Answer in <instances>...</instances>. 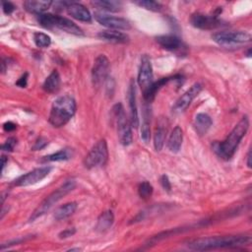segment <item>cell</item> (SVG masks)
I'll return each mask as SVG.
<instances>
[{
	"mask_svg": "<svg viewBox=\"0 0 252 252\" xmlns=\"http://www.w3.org/2000/svg\"><path fill=\"white\" fill-rule=\"evenodd\" d=\"M251 242V236L246 234L211 236L192 239L187 242L188 248L197 251H207L219 248H236Z\"/></svg>",
	"mask_w": 252,
	"mask_h": 252,
	"instance_id": "cell-1",
	"label": "cell"
},
{
	"mask_svg": "<svg viewBox=\"0 0 252 252\" xmlns=\"http://www.w3.org/2000/svg\"><path fill=\"white\" fill-rule=\"evenodd\" d=\"M249 128V119L243 116L241 120L234 126L228 136L220 143L216 142L213 145L214 152L223 159H229L234 155L240 141L245 136Z\"/></svg>",
	"mask_w": 252,
	"mask_h": 252,
	"instance_id": "cell-2",
	"label": "cell"
},
{
	"mask_svg": "<svg viewBox=\"0 0 252 252\" xmlns=\"http://www.w3.org/2000/svg\"><path fill=\"white\" fill-rule=\"evenodd\" d=\"M76 109V101L71 95L59 96L52 103L48 121L53 127L64 126L74 116Z\"/></svg>",
	"mask_w": 252,
	"mask_h": 252,
	"instance_id": "cell-3",
	"label": "cell"
},
{
	"mask_svg": "<svg viewBox=\"0 0 252 252\" xmlns=\"http://www.w3.org/2000/svg\"><path fill=\"white\" fill-rule=\"evenodd\" d=\"M75 187H76V181L74 179L66 180L61 186H59L56 190H54L52 193H50L44 200H42V202L33 210L29 220L33 221L36 219H38L39 217L43 216L58 201L63 199L67 194H69L72 190H74Z\"/></svg>",
	"mask_w": 252,
	"mask_h": 252,
	"instance_id": "cell-4",
	"label": "cell"
},
{
	"mask_svg": "<svg viewBox=\"0 0 252 252\" xmlns=\"http://www.w3.org/2000/svg\"><path fill=\"white\" fill-rule=\"evenodd\" d=\"M38 23L46 29H59L68 33L82 35L83 31L71 20L54 14H41L37 16Z\"/></svg>",
	"mask_w": 252,
	"mask_h": 252,
	"instance_id": "cell-5",
	"label": "cell"
},
{
	"mask_svg": "<svg viewBox=\"0 0 252 252\" xmlns=\"http://www.w3.org/2000/svg\"><path fill=\"white\" fill-rule=\"evenodd\" d=\"M112 112L116 120L118 139L123 146H129L133 141L132 126L130 120L126 116L123 105L121 103H116L112 107Z\"/></svg>",
	"mask_w": 252,
	"mask_h": 252,
	"instance_id": "cell-6",
	"label": "cell"
},
{
	"mask_svg": "<svg viewBox=\"0 0 252 252\" xmlns=\"http://www.w3.org/2000/svg\"><path fill=\"white\" fill-rule=\"evenodd\" d=\"M108 158L107 144L104 139L97 141L84 158V165L87 168H94L102 166L106 163Z\"/></svg>",
	"mask_w": 252,
	"mask_h": 252,
	"instance_id": "cell-7",
	"label": "cell"
},
{
	"mask_svg": "<svg viewBox=\"0 0 252 252\" xmlns=\"http://www.w3.org/2000/svg\"><path fill=\"white\" fill-rule=\"evenodd\" d=\"M215 42L222 46H231L251 41L250 33L246 32H219L212 35Z\"/></svg>",
	"mask_w": 252,
	"mask_h": 252,
	"instance_id": "cell-8",
	"label": "cell"
},
{
	"mask_svg": "<svg viewBox=\"0 0 252 252\" xmlns=\"http://www.w3.org/2000/svg\"><path fill=\"white\" fill-rule=\"evenodd\" d=\"M109 69L110 64L108 58L103 54L98 55L95 58L92 69V81L94 86L99 87L106 81L108 78Z\"/></svg>",
	"mask_w": 252,
	"mask_h": 252,
	"instance_id": "cell-9",
	"label": "cell"
},
{
	"mask_svg": "<svg viewBox=\"0 0 252 252\" xmlns=\"http://www.w3.org/2000/svg\"><path fill=\"white\" fill-rule=\"evenodd\" d=\"M51 166H42L32 169L24 175H21L13 181L14 186H29L37 183L38 181L45 178L51 171Z\"/></svg>",
	"mask_w": 252,
	"mask_h": 252,
	"instance_id": "cell-10",
	"label": "cell"
},
{
	"mask_svg": "<svg viewBox=\"0 0 252 252\" xmlns=\"http://www.w3.org/2000/svg\"><path fill=\"white\" fill-rule=\"evenodd\" d=\"M94 16L96 22H98L100 25L108 29L115 30V31H120V30L128 31L131 29V25L129 21L124 18L110 16L101 12H95Z\"/></svg>",
	"mask_w": 252,
	"mask_h": 252,
	"instance_id": "cell-11",
	"label": "cell"
},
{
	"mask_svg": "<svg viewBox=\"0 0 252 252\" xmlns=\"http://www.w3.org/2000/svg\"><path fill=\"white\" fill-rule=\"evenodd\" d=\"M190 22L193 27L200 30H215L222 26V22L215 15L195 13L191 16Z\"/></svg>",
	"mask_w": 252,
	"mask_h": 252,
	"instance_id": "cell-12",
	"label": "cell"
},
{
	"mask_svg": "<svg viewBox=\"0 0 252 252\" xmlns=\"http://www.w3.org/2000/svg\"><path fill=\"white\" fill-rule=\"evenodd\" d=\"M202 91V85L199 83L194 84L191 86L190 89H188L174 103L172 107V111L175 113L183 112L192 102V100L200 94Z\"/></svg>",
	"mask_w": 252,
	"mask_h": 252,
	"instance_id": "cell-13",
	"label": "cell"
},
{
	"mask_svg": "<svg viewBox=\"0 0 252 252\" xmlns=\"http://www.w3.org/2000/svg\"><path fill=\"white\" fill-rule=\"evenodd\" d=\"M138 84L145 92L153 84V67L148 55H143L138 73Z\"/></svg>",
	"mask_w": 252,
	"mask_h": 252,
	"instance_id": "cell-14",
	"label": "cell"
},
{
	"mask_svg": "<svg viewBox=\"0 0 252 252\" xmlns=\"http://www.w3.org/2000/svg\"><path fill=\"white\" fill-rule=\"evenodd\" d=\"M127 98L129 104V113H130V123L131 126L137 128L139 126V116H138V109L136 103V86L134 80H130L128 91H127Z\"/></svg>",
	"mask_w": 252,
	"mask_h": 252,
	"instance_id": "cell-15",
	"label": "cell"
},
{
	"mask_svg": "<svg viewBox=\"0 0 252 252\" xmlns=\"http://www.w3.org/2000/svg\"><path fill=\"white\" fill-rule=\"evenodd\" d=\"M67 13L73 17L74 19L85 22V23H91L92 22V15L90 11L81 3L71 1L69 5L66 8Z\"/></svg>",
	"mask_w": 252,
	"mask_h": 252,
	"instance_id": "cell-16",
	"label": "cell"
},
{
	"mask_svg": "<svg viewBox=\"0 0 252 252\" xmlns=\"http://www.w3.org/2000/svg\"><path fill=\"white\" fill-rule=\"evenodd\" d=\"M98 37L104 39L106 41H110L113 43H126L129 41L128 34L115 31V30H106L98 32Z\"/></svg>",
	"mask_w": 252,
	"mask_h": 252,
	"instance_id": "cell-17",
	"label": "cell"
},
{
	"mask_svg": "<svg viewBox=\"0 0 252 252\" xmlns=\"http://www.w3.org/2000/svg\"><path fill=\"white\" fill-rule=\"evenodd\" d=\"M157 42L163 48L167 50H177L182 46L181 39L172 34H165V35H158L156 37Z\"/></svg>",
	"mask_w": 252,
	"mask_h": 252,
	"instance_id": "cell-18",
	"label": "cell"
},
{
	"mask_svg": "<svg viewBox=\"0 0 252 252\" xmlns=\"http://www.w3.org/2000/svg\"><path fill=\"white\" fill-rule=\"evenodd\" d=\"M213 124V120L211 116L207 113H198L195 116L194 120V127L196 129V132L199 135H204L207 133V131L210 129V127Z\"/></svg>",
	"mask_w": 252,
	"mask_h": 252,
	"instance_id": "cell-19",
	"label": "cell"
},
{
	"mask_svg": "<svg viewBox=\"0 0 252 252\" xmlns=\"http://www.w3.org/2000/svg\"><path fill=\"white\" fill-rule=\"evenodd\" d=\"M183 140V132L182 129L179 126H176L173 128L171 134L169 135L168 141H167V147L168 150L172 153L179 152Z\"/></svg>",
	"mask_w": 252,
	"mask_h": 252,
	"instance_id": "cell-20",
	"label": "cell"
},
{
	"mask_svg": "<svg viewBox=\"0 0 252 252\" xmlns=\"http://www.w3.org/2000/svg\"><path fill=\"white\" fill-rule=\"evenodd\" d=\"M173 77H166V78H161L159 80H158L157 82H153V84L145 91L143 92L144 94V99L146 100V102H152L158 93V91L163 87L164 85H166Z\"/></svg>",
	"mask_w": 252,
	"mask_h": 252,
	"instance_id": "cell-21",
	"label": "cell"
},
{
	"mask_svg": "<svg viewBox=\"0 0 252 252\" xmlns=\"http://www.w3.org/2000/svg\"><path fill=\"white\" fill-rule=\"evenodd\" d=\"M114 222V215L111 211H105L101 213L97 219L95 224V230L97 232L107 231Z\"/></svg>",
	"mask_w": 252,
	"mask_h": 252,
	"instance_id": "cell-22",
	"label": "cell"
},
{
	"mask_svg": "<svg viewBox=\"0 0 252 252\" xmlns=\"http://www.w3.org/2000/svg\"><path fill=\"white\" fill-rule=\"evenodd\" d=\"M53 2L51 1H32V0H29V1H25L24 2V7L25 9L30 12V13H32V14H35V15H41L43 14V12H45L52 4Z\"/></svg>",
	"mask_w": 252,
	"mask_h": 252,
	"instance_id": "cell-23",
	"label": "cell"
},
{
	"mask_svg": "<svg viewBox=\"0 0 252 252\" xmlns=\"http://www.w3.org/2000/svg\"><path fill=\"white\" fill-rule=\"evenodd\" d=\"M150 107L148 105H145L144 111H143V122L141 126V139L144 143L148 144L151 139V113H150Z\"/></svg>",
	"mask_w": 252,
	"mask_h": 252,
	"instance_id": "cell-24",
	"label": "cell"
},
{
	"mask_svg": "<svg viewBox=\"0 0 252 252\" xmlns=\"http://www.w3.org/2000/svg\"><path fill=\"white\" fill-rule=\"evenodd\" d=\"M60 83H61V79H60V75H59L58 71L53 70L49 74V76L45 79V81L42 85V89L46 93L53 94L58 91V89L60 87Z\"/></svg>",
	"mask_w": 252,
	"mask_h": 252,
	"instance_id": "cell-25",
	"label": "cell"
},
{
	"mask_svg": "<svg viewBox=\"0 0 252 252\" xmlns=\"http://www.w3.org/2000/svg\"><path fill=\"white\" fill-rule=\"evenodd\" d=\"M77 207H78V205L76 202L66 203V204L58 207L54 212V219L56 220H61L66 218H69L76 212Z\"/></svg>",
	"mask_w": 252,
	"mask_h": 252,
	"instance_id": "cell-26",
	"label": "cell"
},
{
	"mask_svg": "<svg viewBox=\"0 0 252 252\" xmlns=\"http://www.w3.org/2000/svg\"><path fill=\"white\" fill-rule=\"evenodd\" d=\"M73 157V150L69 148L61 149L58 152L44 157L45 161H62L68 160Z\"/></svg>",
	"mask_w": 252,
	"mask_h": 252,
	"instance_id": "cell-27",
	"label": "cell"
},
{
	"mask_svg": "<svg viewBox=\"0 0 252 252\" xmlns=\"http://www.w3.org/2000/svg\"><path fill=\"white\" fill-rule=\"evenodd\" d=\"M93 4L94 6H97L98 8H101L102 10L109 11V12H118L122 8V3L120 1H114V0L94 1Z\"/></svg>",
	"mask_w": 252,
	"mask_h": 252,
	"instance_id": "cell-28",
	"label": "cell"
},
{
	"mask_svg": "<svg viewBox=\"0 0 252 252\" xmlns=\"http://www.w3.org/2000/svg\"><path fill=\"white\" fill-rule=\"evenodd\" d=\"M164 125H158L154 134V147L156 151H160L164 145L165 136H166V128Z\"/></svg>",
	"mask_w": 252,
	"mask_h": 252,
	"instance_id": "cell-29",
	"label": "cell"
},
{
	"mask_svg": "<svg viewBox=\"0 0 252 252\" xmlns=\"http://www.w3.org/2000/svg\"><path fill=\"white\" fill-rule=\"evenodd\" d=\"M33 41L37 47L45 48L50 45L51 38L46 33L37 32H34V34H33Z\"/></svg>",
	"mask_w": 252,
	"mask_h": 252,
	"instance_id": "cell-30",
	"label": "cell"
},
{
	"mask_svg": "<svg viewBox=\"0 0 252 252\" xmlns=\"http://www.w3.org/2000/svg\"><path fill=\"white\" fill-rule=\"evenodd\" d=\"M135 4H137L140 7L145 8L147 10L153 11V12H158L162 8L160 3L156 2V1H152V0H139V1H135Z\"/></svg>",
	"mask_w": 252,
	"mask_h": 252,
	"instance_id": "cell-31",
	"label": "cell"
},
{
	"mask_svg": "<svg viewBox=\"0 0 252 252\" xmlns=\"http://www.w3.org/2000/svg\"><path fill=\"white\" fill-rule=\"evenodd\" d=\"M153 186L148 181H143L138 186V193L142 199H149L153 194Z\"/></svg>",
	"mask_w": 252,
	"mask_h": 252,
	"instance_id": "cell-32",
	"label": "cell"
},
{
	"mask_svg": "<svg viewBox=\"0 0 252 252\" xmlns=\"http://www.w3.org/2000/svg\"><path fill=\"white\" fill-rule=\"evenodd\" d=\"M16 144H17V139L14 138V137H10V138H8L4 142V144L1 147V149L4 152H12L14 150Z\"/></svg>",
	"mask_w": 252,
	"mask_h": 252,
	"instance_id": "cell-33",
	"label": "cell"
},
{
	"mask_svg": "<svg viewBox=\"0 0 252 252\" xmlns=\"http://www.w3.org/2000/svg\"><path fill=\"white\" fill-rule=\"evenodd\" d=\"M1 4H2L3 12H4L5 14H7V15L12 14V13L16 10L15 5H14L13 3H11V2H8V1H2V2H1Z\"/></svg>",
	"mask_w": 252,
	"mask_h": 252,
	"instance_id": "cell-34",
	"label": "cell"
},
{
	"mask_svg": "<svg viewBox=\"0 0 252 252\" xmlns=\"http://www.w3.org/2000/svg\"><path fill=\"white\" fill-rule=\"evenodd\" d=\"M47 144H48V141H47L45 138L39 137V138H37V140L34 142V145L32 146V149L33 151L41 150V149H43Z\"/></svg>",
	"mask_w": 252,
	"mask_h": 252,
	"instance_id": "cell-35",
	"label": "cell"
},
{
	"mask_svg": "<svg viewBox=\"0 0 252 252\" xmlns=\"http://www.w3.org/2000/svg\"><path fill=\"white\" fill-rule=\"evenodd\" d=\"M105 82H106V94L111 97L115 89V82L112 78H109V77L106 79Z\"/></svg>",
	"mask_w": 252,
	"mask_h": 252,
	"instance_id": "cell-36",
	"label": "cell"
},
{
	"mask_svg": "<svg viewBox=\"0 0 252 252\" xmlns=\"http://www.w3.org/2000/svg\"><path fill=\"white\" fill-rule=\"evenodd\" d=\"M159 181H160V184H161L162 188L164 190H166L167 192H169L170 189H171V184H170V181H169L168 177L165 174H163V175H161Z\"/></svg>",
	"mask_w": 252,
	"mask_h": 252,
	"instance_id": "cell-37",
	"label": "cell"
},
{
	"mask_svg": "<svg viewBox=\"0 0 252 252\" xmlns=\"http://www.w3.org/2000/svg\"><path fill=\"white\" fill-rule=\"evenodd\" d=\"M28 77H29V74L28 73H25L24 75H22L20 77V79L16 82V85L20 88H26L27 87V84H28Z\"/></svg>",
	"mask_w": 252,
	"mask_h": 252,
	"instance_id": "cell-38",
	"label": "cell"
},
{
	"mask_svg": "<svg viewBox=\"0 0 252 252\" xmlns=\"http://www.w3.org/2000/svg\"><path fill=\"white\" fill-rule=\"evenodd\" d=\"M75 232H76V229H75V228H67V229L61 231V232L58 234V236H59V238H67V237H69V236H72Z\"/></svg>",
	"mask_w": 252,
	"mask_h": 252,
	"instance_id": "cell-39",
	"label": "cell"
},
{
	"mask_svg": "<svg viewBox=\"0 0 252 252\" xmlns=\"http://www.w3.org/2000/svg\"><path fill=\"white\" fill-rule=\"evenodd\" d=\"M17 128V125L11 121H8V122H5L3 124V129L6 131V132H12L14 131L15 129Z\"/></svg>",
	"mask_w": 252,
	"mask_h": 252,
	"instance_id": "cell-40",
	"label": "cell"
},
{
	"mask_svg": "<svg viewBox=\"0 0 252 252\" xmlns=\"http://www.w3.org/2000/svg\"><path fill=\"white\" fill-rule=\"evenodd\" d=\"M6 162H7V158H6V157L5 156H2V158H1V172H3V170H4V167H5V165H6Z\"/></svg>",
	"mask_w": 252,
	"mask_h": 252,
	"instance_id": "cell-41",
	"label": "cell"
},
{
	"mask_svg": "<svg viewBox=\"0 0 252 252\" xmlns=\"http://www.w3.org/2000/svg\"><path fill=\"white\" fill-rule=\"evenodd\" d=\"M247 165L248 167H251V150L248 151V154H247Z\"/></svg>",
	"mask_w": 252,
	"mask_h": 252,
	"instance_id": "cell-42",
	"label": "cell"
}]
</instances>
